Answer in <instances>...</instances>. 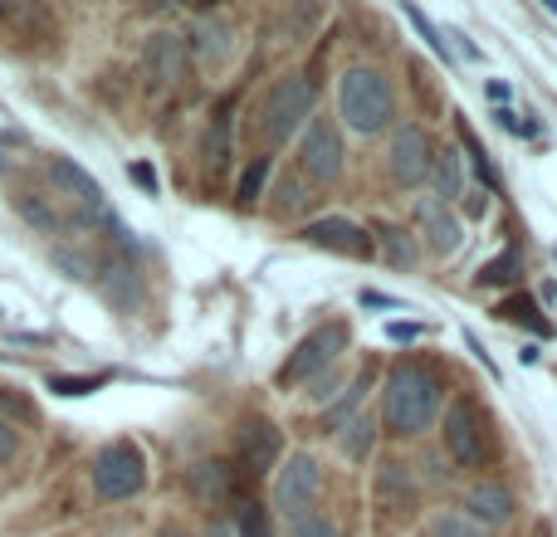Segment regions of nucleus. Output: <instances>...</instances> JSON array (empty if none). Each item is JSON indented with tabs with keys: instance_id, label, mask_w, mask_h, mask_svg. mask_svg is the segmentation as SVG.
<instances>
[{
	"instance_id": "nucleus-1",
	"label": "nucleus",
	"mask_w": 557,
	"mask_h": 537,
	"mask_svg": "<svg viewBox=\"0 0 557 537\" xmlns=\"http://www.w3.org/2000/svg\"><path fill=\"white\" fill-rule=\"evenodd\" d=\"M441 415V376L425 362H396L382 386V425L401 440L431 430Z\"/></svg>"
},
{
	"instance_id": "nucleus-2",
	"label": "nucleus",
	"mask_w": 557,
	"mask_h": 537,
	"mask_svg": "<svg viewBox=\"0 0 557 537\" xmlns=\"http://www.w3.org/2000/svg\"><path fill=\"white\" fill-rule=\"evenodd\" d=\"M337 117H343L357 137H376L392 127L396 98H392V84H386L382 68L357 64L337 78Z\"/></svg>"
},
{
	"instance_id": "nucleus-3",
	"label": "nucleus",
	"mask_w": 557,
	"mask_h": 537,
	"mask_svg": "<svg viewBox=\"0 0 557 537\" xmlns=\"http://www.w3.org/2000/svg\"><path fill=\"white\" fill-rule=\"evenodd\" d=\"M308 123H313V84H308L304 74H284L260 103L264 137H270L274 147H284L288 137H298Z\"/></svg>"
},
{
	"instance_id": "nucleus-4",
	"label": "nucleus",
	"mask_w": 557,
	"mask_h": 537,
	"mask_svg": "<svg viewBox=\"0 0 557 537\" xmlns=\"http://www.w3.org/2000/svg\"><path fill=\"white\" fill-rule=\"evenodd\" d=\"M45 176L59 191V201L69 205L74 225H113V211H108V201H103V186H98L78 162H69V157H49Z\"/></svg>"
},
{
	"instance_id": "nucleus-5",
	"label": "nucleus",
	"mask_w": 557,
	"mask_h": 537,
	"mask_svg": "<svg viewBox=\"0 0 557 537\" xmlns=\"http://www.w3.org/2000/svg\"><path fill=\"white\" fill-rule=\"evenodd\" d=\"M347 323H323L313 327V333L304 337V342L288 352V362L278 366V386H304V382H318V376L327 372V366L337 362V357L347 352Z\"/></svg>"
},
{
	"instance_id": "nucleus-6",
	"label": "nucleus",
	"mask_w": 557,
	"mask_h": 537,
	"mask_svg": "<svg viewBox=\"0 0 557 537\" xmlns=\"http://www.w3.org/2000/svg\"><path fill=\"white\" fill-rule=\"evenodd\" d=\"M143 484H147V460L133 440H113L98 450V460H94L98 499H108V503L133 499V494H143Z\"/></svg>"
},
{
	"instance_id": "nucleus-7",
	"label": "nucleus",
	"mask_w": 557,
	"mask_h": 537,
	"mask_svg": "<svg viewBox=\"0 0 557 537\" xmlns=\"http://www.w3.org/2000/svg\"><path fill=\"white\" fill-rule=\"evenodd\" d=\"M441 440H445V454H450L460 470H480L484 464V415L470 396H455V401L445 405Z\"/></svg>"
},
{
	"instance_id": "nucleus-8",
	"label": "nucleus",
	"mask_w": 557,
	"mask_h": 537,
	"mask_svg": "<svg viewBox=\"0 0 557 537\" xmlns=\"http://www.w3.org/2000/svg\"><path fill=\"white\" fill-rule=\"evenodd\" d=\"M318 489H323V470H318L313 454H304V450L288 454L274 474V509L284 513V519H304V513L313 509Z\"/></svg>"
},
{
	"instance_id": "nucleus-9",
	"label": "nucleus",
	"mask_w": 557,
	"mask_h": 537,
	"mask_svg": "<svg viewBox=\"0 0 557 537\" xmlns=\"http://www.w3.org/2000/svg\"><path fill=\"white\" fill-rule=\"evenodd\" d=\"M298 166L313 182H337L343 172V133H337L333 117H313L304 127V142H298Z\"/></svg>"
},
{
	"instance_id": "nucleus-10",
	"label": "nucleus",
	"mask_w": 557,
	"mask_h": 537,
	"mask_svg": "<svg viewBox=\"0 0 557 537\" xmlns=\"http://www.w3.org/2000/svg\"><path fill=\"white\" fill-rule=\"evenodd\" d=\"M392 176L401 186H421L425 176H431V162H435V147H431V137H425V127L421 123H406V127H396V137H392Z\"/></svg>"
},
{
	"instance_id": "nucleus-11",
	"label": "nucleus",
	"mask_w": 557,
	"mask_h": 537,
	"mask_svg": "<svg viewBox=\"0 0 557 537\" xmlns=\"http://www.w3.org/2000/svg\"><path fill=\"white\" fill-rule=\"evenodd\" d=\"M235 450H240V464L250 474H270L278 470V454H284V435H278L274 421H245L240 435H235Z\"/></svg>"
},
{
	"instance_id": "nucleus-12",
	"label": "nucleus",
	"mask_w": 557,
	"mask_h": 537,
	"mask_svg": "<svg viewBox=\"0 0 557 537\" xmlns=\"http://www.w3.org/2000/svg\"><path fill=\"white\" fill-rule=\"evenodd\" d=\"M304 240H308V245H318V250L347 254V260H367V254H372V235H367L362 225L343 221V215H327V221L304 225Z\"/></svg>"
},
{
	"instance_id": "nucleus-13",
	"label": "nucleus",
	"mask_w": 557,
	"mask_h": 537,
	"mask_svg": "<svg viewBox=\"0 0 557 537\" xmlns=\"http://www.w3.org/2000/svg\"><path fill=\"white\" fill-rule=\"evenodd\" d=\"M186 68V39L172 35V29H157L152 39H147V74H152L157 88L176 84Z\"/></svg>"
},
{
	"instance_id": "nucleus-14",
	"label": "nucleus",
	"mask_w": 557,
	"mask_h": 537,
	"mask_svg": "<svg viewBox=\"0 0 557 537\" xmlns=\"http://www.w3.org/2000/svg\"><path fill=\"white\" fill-rule=\"evenodd\" d=\"M465 509H470V519L490 533V528H499V523L513 519V494L504 489L499 479H484V484L470 489V503H465Z\"/></svg>"
},
{
	"instance_id": "nucleus-15",
	"label": "nucleus",
	"mask_w": 557,
	"mask_h": 537,
	"mask_svg": "<svg viewBox=\"0 0 557 537\" xmlns=\"http://www.w3.org/2000/svg\"><path fill=\"white\" fill-rule=\"evenodd\" d=\"M416 225L425 230V240H431V250H441V254H450V250H460V221H455L450 211H445L441 201H421L416 205Z\"/></svg>"
},
{
	"instance_id": "nucleus-16",
	"label": "nucleus",
	"mask_w": 557,
	"mask_h": 537,
	"mask_svg": "<svg viewBox=\"0 0 557 537\" xmlns=\"http://www.w3.org/2000/svg\"><path fill=\"white\" fill-rule=\"evenodd\" d=\"M103 274H108V298H113L123 313H133V308L143 303V274H137V264H133V250L113 254Z\"/></svg>"
},
{
	"instance_id": "nucleus-17",
	"label": "nucleus",
	"mask_w": 557,
	"mask_h": 537,
	"mask_svg": "<svg viewBox=\"0 0 557 537\" xmlns=\"http://www.w3.org/2000/svg\"><path fill=\"white\" fill-rule=\"evenodd\" d=\"M186 484H191L196 499L211 503V509H215V503H225V499L235 494V470H231L225 460H206V464H196L191 479H186Z\"/></svg>"
},
{
	"instance_id": "nucleus-18",
	"label": "nucleus",
	"mask_w": 557,
	"mask_h": 537,
	"mask_svg": "<svg viewBox=\"0 0 557 537\" xmlns=\"http://www.w3.org/2000/svg\"><path fill=\"white\" fill-rule=\"evenodd\" d=\"M191 49L201 54V64H221V59L231 54V25L215 15H201L191 25Z\"/></svg>"
},
{
	"instance_id": "nucleus-19",
	"label": "nucleus",
	"mask_w": 557,
	"mask_h": 537,
	"mask_svg": "<svg viewBox=\"0 0 557 537\" xmlns=\"http://www.w3.org/2000/svg\"><path fill=\"white\" fill-rule=\"evenodd\" d=\"M411 494H416V484L401 460H386L382 470H376V503H382V509H406Z\"/></svg>"
},
{
	"instance_id": "nucleus-20",
	"label": "nucleus",
	"mask_w": 557,
	"mask_h": 537,
	"mask_svg": "<svg viewBox=\"0 0 557 537\" xmlns=\"http://www.w3.org/2000/svg\"><path fill=\"white\" fill-rule=\"evenodd\" d=\"M431 182H435V201H460L465 196V162L455 147H445V152H435L431 162Z\"/></svg>"
},
{
	"instance_id": "nucleus-21",
	"label": "nucleus",
	"mask_w": 557,
	"mask_h": 537,
	"mask_svg": "<svg viewBox=\"0 0 557 537\" xmlns=\"http://www.w3.org/2000/svg\"><path fill=\"white\" fill-rule=\"evenodd\" d=\"M337 445H343L347 460H367V454H372V445H376V425L367 421V415H352V421L337 430Z\"/></svg>"
},
{
	"instance_id": "nucleus-22",
	"label": "nucleus",
	"mask_w": 557,
	"mask_h": 537,
	"mask_svg": "<svg viewBox=\"0 0 557 537\" xmlns=\"http://www.w3.org/2000/svg\"><path fill=\"white\" fill-rule=\"evenodd\" d=\"M494 313H499L504 323H529L539 337H548V333H553V323H548V317H539V303H533L529 294H513V298H504V303L494 308Z\"/></svg>"
},
{
	"instance_id": "nucleus-23",
	"label": "nucleus",
	"mask_w": 557,
	"mask_h": 537,
	"mask_svg": "<svg viewBox=\"0 0 557 537\" xmlns=\"http://www.w3.org/2000/svg\"><path fill=\"white\" fill-rule=\"evenodd\" d=\"M15 211L25 215V221L35 225V230H45V235H59V225H64V221H59V215H54V205L45 201V196H29V191H20V196H15Z\"/></svg>"
},
{
	"instance_id": "nucleus-24",
	"label": "nucleus",
	"mask_w": 557,
	"mask_h": 537,
	"mask_svg": "<svg viewBox=\"0 0 557 537\" xmlns=\"http://www.w3.org/2000/svg\"><path fill=\"white\" fill-rule=\"evenodd\" d=\"M425 537H490L480 528V523L470 519V513H435L431 523H425Z\"/></svg>"
},
{
	"instance_id": "nucleus-25",
	"label": "nucleus",
	"mask_w": 557,
	"mask_h": 537,
	"mask_svg": "<svg viewBox=\"0 0 557 537\" xmlns=\"http://www.w3.org/2000/svg\"><path fill=\"white\" fill-rule=\"evenodd\" d=\"M519 274H523V254L519 250H504V254H494V260L480 268V284L484 288H499V284H513Z\"/></svg>"
},
{
	"instance_id": "nucleus-26",
	"label": "nucleus",
	"mask_w": 557,
	"mask_h": 537,
	"mask_svg": "<svg viewBox=\"0 0 557 537\" xmlns=\"http://www.w3.org/2000/svg\"><path fill=\"white\" fill-rule=\"evenodd\" d=\"M231 137H235V127H231V108H225V113L215 117V127H211V142H206V157H211L215 172H221L225 157H231Z\"/></svg>"
},
{
	"instance_id": "nucleus-27",
	"label": "nucleus",
	"mask_w": 557,
	"mask_h": 537,
	"mask_svg": "<svg viewBox=\"0 0 557 537\" xmlns=\"http://www.w3.org/2000/svg\"><path fill=\"white\" fill-rule=\"evenodd\" d=\"M235 537H274L270 509H264V503H245V509H240V523H235Z\"/></svg>"
},
{
	"instance_id": "nucleus-28",
	"label": "nucleus",
	"mask_w": 557,
	"mask_h": 537,
	"mask_svg": "<svg viewBox=\"0 0 557 537\" xmlns=\"http://www.w3.org/2000/svg\"><path fill=\"white\" fill-rule=\"evenodd\" d=\"M288 537H343L327 513H304V519H288Z\"/></svg>"
},
{
	"instance_id": "nucleus-29",
	"label": "nucleus",
	"mask_w": 557,
	"mask_h": 537,
	"mask_svg": "<svg viewBox=\"0 0 557 537\" xmlns=\"http://www.w3.org/2000/svg\"><path fill=\"white\" fill-rule=\"evenodd\" d=\"M382 245H386V264L392 268H411L416 264V245L406 230H382Z\"/></svg>"
},
{
	"instance_id": "nucleus-30",
	"label": "nucleus",
	"mask_w": 557,
	"mask_h": 537,
	"mask_svg": "<svg viewBox=\"0 0 557 537\" xmlns=\"http://www.w3.org/2000/svg\"><path fill=\"white\" fill-rule=\"evenodd\" d=\"M460 142H465V152H470V162H474V172L484 176L490 186H499V176H494V162H490V152L480 147V137L470 133V123H460Z\"/></svg>"
},
{
	"instance_id": "nucleus-31",
	"label": "nucleus",
	"mask_w": 557,
	"mask_h": 537,
	"mask_svg": "<svg viewBox=\"0 0 557 537\" xmlns=\"http://www.w3.org/2000/svg\"><path fill=\"white\" fill-rule=\"evenodd\" d=\"M98 386H108V372H94V376H54V382H49V391H59V396H88V391H98Z\"/></svg>"
},
{
	"instance_id": "nucleus-32",
	"label": "nucleus",
	"mask_w": 557,
	"mask_h": 537,
	"mask_svg": "<svg viewBox=\"0 0 557 537\" xmlns=\"http://www.w3.org/2000/svg\"><path fill=\"white\" fill-rule=\"evenodd\" d=\"M362 391H367V376H357V382H352V391H347L343 401H337L333 411H327V430H343V425L352 421V405H357V396H362Z\"/></svg>"
},
{
	"instance_id": "nucleus-33",
	"label": "nucleus",
	"mask_w": 557,
	"mask_h": 537,
	"mask_svg": "<svg viewBox=\"0 0 557 537\" xmlns=\"http://www.w3.org/2000/svg\"><path fill=\"white\" fill-rule=\"evenodd\" d=\"M264 176H270V157H255V162H250V172L240 176V201H245V205H250L255 196L264 191Z\"/></svg>"
},
{
	"instance_id": "nucleus-34",
	"label": "nucleus",
	"mask_w": 557,
	"mask_h": 537,
	"mask_svg": "<svg viewBox=\"0 0 557 537\" xmlns=\"http://www.w3.org/2000/svg\"><path fill=\"white\" fill-rule=\"evenodd\" d=\"M15 454H20V435H15V425L0 421V464H10Z\"/></svg>"
},
{
	"instance_id": "nucleus-35",
	"label": "nucleus",
	"mask_w": 557,
	"mask_h": 537,
	"mask_svg": "<svg viewBox=\"0 0 557 537\" xmlns=\"http://www.w3.org/2000/svg\"><path fill=\"white\" fill-rule=\"evenodd\" d=\"M54 264L64 268L69 278H88V260H78V254H69V250H54Z\"/></svg>"
},
{
	"instance_id": "nucleus-36",
	"label": "nucleus",
	"mask_w": 557,
	"mask_h": 537,
	"mask_svg": "<svg viewBox=\"0 0 557 537\" xmlns=\"http://www.w3.org/2000/svg\"><path fill=\"white\" fill-rule=\"evenodd\" d=\"M127 176H133V182L143 186L147 196H157V172H152V166H147V162H133V166H127Z\"/></svg>"
},
{
	"instance_id": "nucleus-37",
	"label": "nucleus",
	"mask_w": 557,
	"mask_h": 537,
	"mask_svg": "<svg viewBox=\"0 0 557 537\" xmlns=\"http://www.w3.org/2000/svg\"><path fill=\"white\" fill-rule=\"evenodd\" d=\"M333 396H337V376L327 372V376H318V382H313V391H308V401H318V405H323V401H333Z\"/></svg>"
},
{
	"instance_id": "nucleus-38",
	"label": "nucleus",
	"mask_w": 557,
	"mask_h": 537,
	"mask_svg": "<svg viewBox=\"0 0 557 537\" xmlns=\"http://www.w3.org/2000/svg\"><path fill=\"white\" fill-rule=\"evenodd\" d=\"M386 337H392V342H416V337H421V327H416V323H392V327H386Z\"/></svg>"
},
{
	"instance_id": "nucleus-39",
	"label": "nucleus",
	"mask_w": 557,
	"mask_h": 537,
	"mask_svg": "<svg viewBox=\"0 0 557 537\" xmlns=\"http://www.w3.org/2000/svg\"><path fill=\"white\" fill-rule=\"evenodd\" d=\"M0 411H10V415H20V421H25V415H29V405H25V401H15V396H10V391H0Z\"/></svg>"
},
{
	"instance_id": "nucleus-40",
	"label": "nucleus",
	"mask_w": 557,
	"mask_h": 537,
	"mask_svg": "<svg viewBox=\"0 0 557 537\" xmlns=\"http://www.w3.org/2000/svg\"><path fill=\"white\" fill-rule=\"evenodd\" d=\"M499 117H504V127H509V133H533V123H523V117L509 113V108H499Z\"/></svg>"
},
{
	"instance_id": "nucleus-41",
	"label": "nucleus",
	"mask_w": 557,
	"mask_h": 537,
	"mask_svg": "<svg viewBox=\"0 0 557 537\" xmlns=\"http://www.w3.org/2000/svg\"><path fill=\"white\" fill-rule=\"evenodd\" d=\"M362 303H367V308H396L392 298H386V294H372V288H362Z\"/></svg>"
},
{
	"instance_id": "nucleus-42",
	"label": "nucleus",
	"mask_w": 557,
	"mask_h": 537,
	"mask_svg": "<svg viewBox=\"0 0 557 537\" xmlns=\"http://www.w3.org/2000/svg\"><path fill=\"white\" fill-rule=\"evenodd\" d=\"M465 211H470V215H484V211H490V196H470V201H465Z\"/></svg>"
},
{
	"instance_id": "nucleus-43",
	"label": "nucleus",
	"mask_w": 557,
	"mask_h": 537,
	"mask_svg": "<svg viewBox=\"0 0 557 537\" xmlns=\"http://www.w3.org/2000/svg\"><path fill=\"white\" fill-rule=\"evenodd\" d=\"M206 537H235V533H231V523H211V528H206Z\"/></svg>"
},
{
	"instance_id": "nucleus-44",
	"label": "nucleus",
	"mask_w": 557,
	"mask_h": 537,
	"mask_svg": "<svg viewBox=\"0 0 557 537\" xmlns=\"http://www.w3.org/2000/svg\"><path fill=\"white\" fill-rule=\"evenodd\" d=\"M0 172H5V157H0Z\"/></svg>"
}]
</instances>
